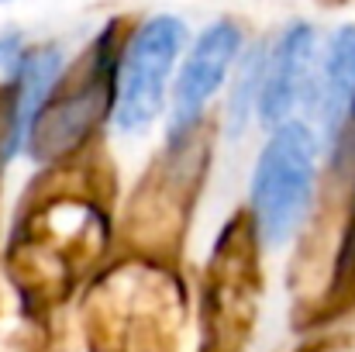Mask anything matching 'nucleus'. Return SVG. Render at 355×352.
<instances>
[{
	"label": "nucleus",
	"instance_id": "nucleus-1",
	"mask_svg": "<svg viewBox=\"0 0 355 352\" xmlns=\"http://www.w3.org/2000/svg\"><path fill=\"white\" fill-rule=\"evenodd\" d=\"M318 180V135L307 121H283L269 131L252 173V215L266 245L290 242L311 211Z\"/></svg>",
	"mask_w": 355,
	"mask_h": 352
},
{
	"label": "nucleus",
	"instance_id": "nucleus-2",
	"mask_svg": "<svg viewBox=\"0 0 355 352\" xmlns=\"http://www.w3.org/2000/svg\"><path fill=\"white\" fill-rule=\"evenodd\" d=\"M183 45H187V24L173 14L148 17L124 42L114 62V104H111L114 128L121 135H141L162 115Z\"/></svg>",
	"mask_w": 355,
	"mask_h": 352
},
{
	"label": "nucleus",
	"instance_id": "nucleus-3",
	"mask_svg": "<svg viewBox=\"0 0 355 352\" xmlns=\"http://www.w3.org/2000/svg\"><path fill=\"white\" fill-rule=\"evenodd\" d=\"M114 62L107 66L97 49L87 80L76 90L52 97L42 108V115L35 117V124L28 131V145H24V149H31L35 159L49 162L55 156H66L90 135V128L107 111V101L114 104Z\"/></svg>",
	"mask_w": 355,
	"mask_h": 352
},
{
	"label": "nucleus",
	"instance_id": "nucleus-4",
	"mask_svg": "<svg viewBox=\"0 0 355 352\" xmlns=\"http://www.w3.org/2000/svg\"><path fill=\"white\" fill-rule=\"evenodd\" d=\"M238 56H241V31L232 21H214L193 38L187 59L180 62L173 76V90H169L173 94V135H183L193 128V121L204 115L211 97L225 87Z\"/></svg>",
	"mask_w": 355,
	"mask_h": 352
},
{
	"label": "nucleus",
	"instance_id": "nucleus-5",
	"mask_svg": "<svg viewBox=\"0 0 355 352\" xmlns=\"http://www.w3.org/2000/svg\"><path fill=\"white\" fill-rule=\"evenodd\" d=\"M318 76V31L311 24H290L272 49L262 59V83H259V104L255 115L262 124L276 128L283 121H293L300 104H311Z\"/></svg>",
	"mask_w": 355,
	"mask_h": 352
},
{
	"label": "nucleus",
	"instance_id": "nucleus-6",
	"mask_svg": "<svg viewBox=\"0 0 355 352\" xmlns=\"http://www.w3.org/2000/svg\"><path fill=\"white\" fill-rule=\"evenodd\" d=\"M328 142H338L355 111V24L338 28L318 59V76L307 104Z\"/></svg>",
	"mask_w": 355,
	"mask_h": 352
},
{
	"label": "nucleus",
	"instance_id": "nucleus-7",
	"mask_svg": "<svg viewBox=\"0 0 355 352\" xmlns=\"http://www.w3.org/2000/svg\"><path fill=\"white\" fill-rule=\"evenodd\" d=\"M62 80V52L55 45H42L24 52L21 69L14 76V101L7 111V131H3V156L28 145V131L42 108L52 101Z\"/></svg>",
	"mask_w": 355,
	"mask_h": 352
},
{
	"label": "nucleus",
	"instance_id": "nucleus-8",
	"mask_svg": "<svg viewBox=\"0 0 355 352\" xmlns=\"http://www.w3.org/2000/svg\"><path fill=\"white\" fill-rule=\"evenodd\" d=\"M262 59L266 52L255 49L241 59L238 66V80H235V90H232V101H228V131L232 135H241L245 124H248V115L255 111L259 104V83H262Z\"/></svg>",
	"mask_w": 355,
	"mask_h": 352
}]
</instances>
